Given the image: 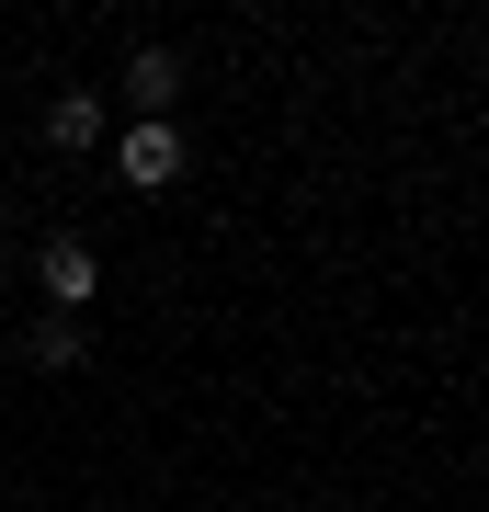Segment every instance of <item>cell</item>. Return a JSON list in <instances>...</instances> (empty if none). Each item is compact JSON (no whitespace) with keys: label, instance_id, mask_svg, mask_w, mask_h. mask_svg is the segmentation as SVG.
Segmentation results:
<instances>
[{"label":"cell","instance_id":"cell-5","mask_svg":"<svg viewBox=\"0 0 489 512\" xmlns=\"http://www.w3.org/2000/svg\"><path fill=\"white\" fill-rule=\"evenodd\" d=\"M23 365H80V319H35V342H23Z\"/></svg>","mask_w":489,"mask_h":512},{"label":"cell","instance_id":"cell-2","mask_svg":"<svg viewBox=\"0 0 489 512\" xmlns=\"http://www.w3.org/2000/svg\"><path fill=\"white\" fill-rule=\"evenodd\" d=\"M114 171H126V183H171V171H182V137L160 126V114H137V126L114 137Z\"/></svg>","mask_w":489,"mask_h":512},{"label":"cell","instance_id":"cell-1","mask_svg":"<svg viewBox=\"0 0 489 512\" xmlns=\"http://www.w3.org/2000/svg\"><path fill=\"white\" fill-rule=\"evenodd\" d=\"M35 285H46V319H69L91 285H103V262H91V239H46L35 251Z\"/></svg>","mask_w":489,"mask_h":512},{"label":"cell","instance_id":"cell-4","mask_svg":"<svg viewBox=\"0 0 489 512\" xmlns=\"http://www.w3.org/2000/svg\"><path fill=\"white\" fill-rule=\"evenodd\" d=\"M46 137L57 148H103V103H91V92H57L46 103Z\"/></svg>","mask_w":489,"mask_h":512},{"label":"cell","instance_id":"cell-3","mask_svg":"<svg viewBox=\"0 0 489 512\" xmlns=\"http://www.w3.org/2000/svg\"><path fill=\"white\" fill-rule=\"evenodd\" d=\"M126 92H137V114H160V103L182 92V57H171V46H137V57H126Z\"/></svg>","mask_w":489,"mask_h":512}]
</instances>
